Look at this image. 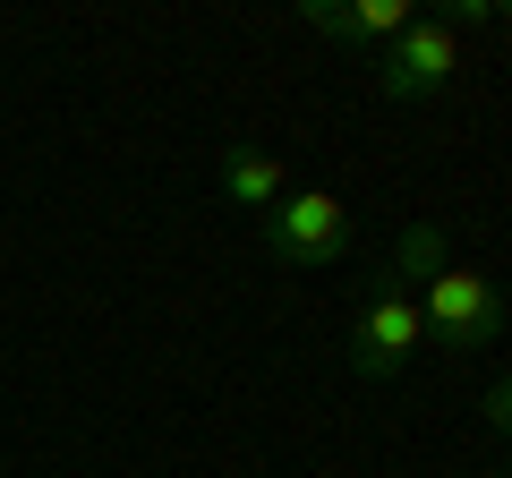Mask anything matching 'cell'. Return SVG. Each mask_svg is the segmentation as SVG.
<instances>
[{"label":"cell","mask_w":512,"mask_h":478,"mask_svg":"<svg viewBox=\"0 0 512 478\" xmlns=\"http://www.w3.org/2000/svg\"><path fill=\"white\" fill-rule=\"evenodd\" d=\"M222 197H231V205H256V214H265V205L291 197V171H282L265 146H222Z\"/></svg>","instance_id":"cell-6"},{"label":"cell","mask_w":512,"mask_h":478,"mask_svg":"<svg viewBox=\"0 0 512 478\" xmlns=\"http://www.w3.org/2000/svg\"><path fill=\"white\" fill-rule=\"evenodd\" d=\"M265 248L282 265H342L350 257V205L325 188H291L282 205H265Z\"/></svg>","instance_id":"cell-2"},{"label":"cell","mask_w":512,"mask_h":478,"mask_svg":"<svg viewBox=\"0 0 512 478\" xmlns=\"http://www.w3.org/2000/svg\"><path fill=\"white\" fill-rule=\"evenodd\" d=\"M478 410H487V427L512 444V376H504V385H487V402H478Z\"/></svg>","instance_id":"cell-7"},{"label":"cell","mask_w":512,"mask_h":478,"mask_svg":"<svg viewBox=\"0 0 512 478\" xmlns=\"http://www.w3.org/2000/svg\"><path fill=\"white\" fill-rule=\"evenodd\" d=\"M419 342H427V308H419V291L393 274V282H384V291L359 308V325H350V368L376 385V376H393Z\"/></svg>","instance_id":"cell-4"},{"label":"cell","mask_w":512,"mask_h":478,"mask_svg":"<svg viewBox=\"0 0 512 478\" xmlns=\"http://www.w3.org/2000/svg\"><path fill=\"white\" fill-rule=\"evenodd\" d=\"M504 26H512V0H504Z\"/></svg>","instance_id":"cell-8"},{"label":"cell","mask_w":512,"mask_h":478,"mask_svg":"<svg viewBox=\"0 0 512 478\" xmlns=\"http://www.w3.org/2000/svg\"><path fill=\"white\" fill-rule=\"evenodd\" d=\"M299 18L316 35H342V43H393L419 9L410 0H299Z\"/></svg>","instance_id":"cell-5"},{"label":"cell","mask_w":512,"mask_h":478,"mask_svg":"<svg viewBox=\"0 0 512 478\" xmlns=\"http://www.w3.org/2000/svg\"><path fill=\"white\" fill-rule=\"evenodd\" d=\"M453 69H461V26L427 9V18H410L402 35L384 43V60H376V86H384V103H419V94L453 86Z\"/></svg>","instance_id":"cell-1"},{"label":"cell","mask_w":512,"mask_h":478,"mask_svg":"<svg viewBox=\"0 0 512 478\" xmlns=\"http://www.w3.org/2000/svg\"><path fill=\"white\" fill-rule=\"evenodd\" d=\"M427 333H436L444 350H478V342H495V333H504V291H495L487 274H470V265H436V274H427Z\"/></svg>","instance_id":"cell-3"}]
</instances>
